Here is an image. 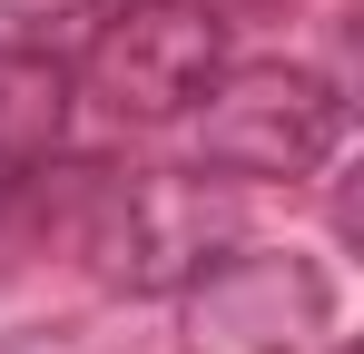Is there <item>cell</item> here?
I'll return each mask as SVG.
<instances>
[{"label": "cell", "instance_id": "obj_1", "mask_svg": "<svg viewBox=\"0 0 364 354\" xmlns=\"http://www.w3.org/2000/svg\"><path fill=\"white\" fill-rule=\"evenodd\" d=\"M69 236L119 295H178L227 246H246L237 197L187 168H69Z\"/></svg>", "mask_w": 364, "mask_h": 354}, {"label": "cell", "instance_id": "obj_2", "mask_svg": "<svg viewBox=\"0 0 364 354\" xmlns=\"http://www.w3.org/2000/svg\"><path fill=\"white\" fill-rule=\"evenodd\" d=\"M187 128H197V168H217V177H305L335 158L345 99L315 69L256 59V69H217L207 99L187 109Z\"/></svg>", "mask_w": 364, "mask_h": 354}, {"label": "cell", "instance_id": "obj_3", "mask_svg": "<svg viewBox=\"0 0 364 354\" xmlns=\"http://www.w3.org/2000/svg\"><path fill=\"white\" fill-rule=\"evenodd\" d=\"M217 69H227V20L207 0H128L99 20V40L79 59V89L119 128H168L207 99Z\"/></svg>", "mask_w": 364, "mask_h": 354}, {"label": "cell", "instance_id": "obj_4", "mask_svg": "<svg viewBox=\"0 0 364 354\" xmlns=\"http://www.w3.org/2000/svg\"><path fill=\"white\" fill-rule=\"evenodd\" d=\"M178 295L187 354H325V325H335V286L296 246H227Z\"/></svg>", "mask_w": 364, "mask_h": 354}, {"label": "cell", "instance_id": "obj_5", "mask_svg": "<svg viewBox=\"0 0 364 354\" xmlns=\"http://www.w3.org/2000/svg\"><path fill=\"white\" fill-rule=\"evenodd\" d=\"M69 99H79L69 59L30 50V40H10V50H0V187H30V177L60 158Z\"/></svg>", "mask_w": 364, "mask_h": 354}, {"label": "cell", "instance_id": "obj_6", "mask_svg": "<svg viewBox=\"0 0 364 354\" xmlns=\"http://www.w3.org/2000/svg\"><path fill=\"white\" fill-rule=\"evenodd\" d=\"M0 10H10V20H30V30H50V20H79L89 0H0Z\"/></svg>", "mask_w": 364, "mask_h": 354}, {"label": "cell", "instance_id": "obj_7", "mask_svg": "<svg viewBox=\"0 0 364 354\" xmlns=\"http://www.w3.org/2000/svg\"><path fill=\"white\" fill-rule=\"evenodd\" d=\"M207 10H217V20H227V10H286V0H207Z\"/></svg>", "mask_w": 364, "mask_h": 354}]
</instances>
